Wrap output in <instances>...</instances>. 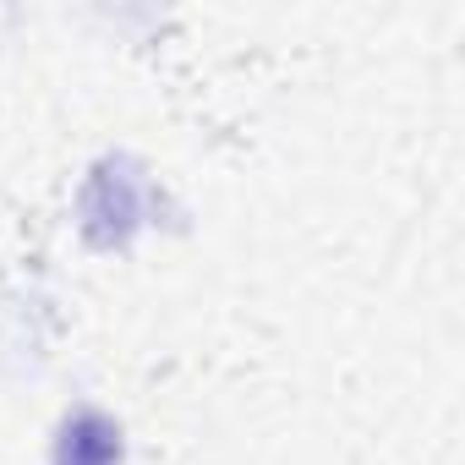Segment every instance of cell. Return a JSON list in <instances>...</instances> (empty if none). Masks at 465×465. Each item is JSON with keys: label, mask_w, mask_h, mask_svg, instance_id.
Here are the masks:
<instances>
[{"label": "cell", "mask_w": 465, "mask_h": 465, "mask_svg": "<svg viewBox=\"0 0 465 465\" xmlns=\"http://www.w3.org/2000/svg\"><path fill=\"white\" fill-rule=\"evenodd\" d=\"M61 465H121V427L99 411H77L61 432Z\"/></svg>", "instance_id": "obj_1"}]
</instances>
